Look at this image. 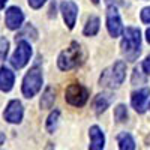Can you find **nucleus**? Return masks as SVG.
Here are the masks:
<instances>
[{
    "label": "nucleus",
    "instance_id": "nucleus-1",
    "mask_svg": "<svg viewBox=\"0 0 150 150\" xmlns=\"http://www.w3.org/2000/svg\"><path fill=\"white\" fill-rule=\"evenodd\" d=\"M140 45H141V33L135 27H128L123 30L122 39V51L129 60H135L140 56Z\"/></svg>",
    "mask_w": 150,
    "mask_h": 150
},
{
    "label": "nucleus",
    "instance_id": "nucleus-2",
    "mask_svg": "<svg viewBox=\"0 0 150 150\" xmlns=\"http://www.w3.org/2000/svg\"><path fill=\"white\" fill-rule=\"evenodd\" d=\"M125 77H126V65H125V62L119 60L110 69H105L102 72L101 86L104 84V86L112 87V89H117L125 81Z\"/></svg>",
    "mask_w": 150,
    "mask_h": 150
},
{
    "label": "nucleus",
    "instance_id": "nucleus-3",
    "mask_svg": "<svg viewBox=\"0 0 150 150\" xmlns=\"http://www.w3.org/2000/svg\"><path fill=\"white\" fill-rule=\"evenodd\" d=\"M83 56H81V47L77 42H72L66 50L60 53L57 59V65L62 71H69L75 66H78L81 63Z\"/></svg>",
    "mask_w": 150,
    "mask_h": 150
},
{
    "label": "nucleus",
    "instance_id": "nucleus-4",
    "mask_svg": "<svg viewBox=\"0 0 150 150\" xmlns=\"http://www.w3.org/2000/svg\"><path fill=\"white\" fill-rule=\"evenodd\" d=\"M42 87V74L39 68H32L23 80V95L26 98H33Z\"/></svg>",
    "mask_w": 150,
    "mask_h": 150
},
{
    "label": "nucleus",
    "instance_id": "nucleus-5",
    "mask_svg": "<svg viewBox=\"0 0 150 150\" xmlns=\"http://www.w3.org/2000/svg\"><path fill=\"white\" fill-rule=\"evenodd\" d=\"M65 99L68 104L74 107H83L87 102V99H89V90L84 86L77 84V83L69 84L65 92Z\"/></svg>",
    "mask_w": 150,
    "mask_h": 150
},
{
    "label": "nucleus",
    "instance_id": "nucleus-6",
    "mask_svg": "<svg viewBox=\"0 0 150 150\" xmlns=\"http://www.w3.org/2000/svg\"><path fill=\"white\" fill-rule=\"evenodd\" d=\"M30 56H32L30 44L27 41H20L15 53L12 54V57H11V63H12V66H14L15 69H21V68H24L29 63Z\"/></svg>",
    "mask_w": 150,
    "mask_h": 150
},
{
    "label": "nucleus",
    "instance_id": "nucleus-7",
    "mask_svg": "<svg viewBox=\"0 0 150 150\" xmlns=\"http://www.w3.org/2000/svg\"><path fill=\"white\" fill-rule=\"evenodd\" d=\"M107 29L112 38H117L123 33V26H122L119 11L114 6H110L107 9Z\"/></svg>",
    "mask_w": 150,
    "mask_h": 150
},
{
    "label": "nucleus",
    "instance_id": "nucleus-8",
    "mask_svg": "<svg viewBox=\"0 0 150 150\" xmlns=\"http://www.w3.org/2000/svg\"><path fill=\"white\" fill-rule=\"evenodd\" d=\"M23 114H24V110H23V104L17 99L11 101L3 112L5 120L9 123H20L23 120Z\"/></svg>",
    "mask_w": 150,
    "mask_h": 150
},
{
    "label": "nucleus",
    "instance_id": "nucleus-9",
    "mask_svg": "<svg viewBox=\"0 0 150 150\" xmlns=\"http://www.w3.org/2000/svg\"><path fill=\"white\" fill-rule=\"evenodd\" d=\"M24 21V14H23V11L17 6H12L6 11V15H5V23H6V26L8 29L11 30H17L21 27V24Z\"/></svg>",
    "mask_w": 150,
    "mask_h": 150
},
{
    "label": "nucleus",
    "instance_id": "nucleus-10",
    "mask_svg": "<svg viewBox=\"0 0 150 150\" xmlns=\"http://www.w3.org/2000/svg\"><path fill=\"white\" fill-rule=\"evenodd\" d=\"M62 14H63V20L66 23L68 29H74L75 21H77V15H78V6L74 2H63L62 3Z\"/></svg>",
    "mask_w": 150,
    "mask_h": 150
},
{
    "label": "nucleus",
    "instance_id": "nucleus-11",
    "mask_svg": "<svg viewBox=\"0 0 150 150\" xmlns=\"http://www.w3.org/2000/svg\"><path fill=\"white\" fill-rule=\"evenodd\" d=\"M149 95H150V90L149 89H140L132 93L131 96V104L134 107V110L137 112H144L146 111V102L149 99Z\"/></svg>",
    "mask_w": 150,
    "mask_h": 150
},
{
    "label": "nucleus",
    "instance_id": "nucleus-12",
    "mask_svg": "<svg viewBox=\"0 0 150 150\" xmlns=\"http://www.w3.org/2000/svg\"><path fill=\"white\" fill-rule=\"evenodd\" d=\"M89 137H90L89 150H104L105 135L101 131V128H99V126H92L90 131H89Z\"/></svg>",
    "mask_w": 150,
    "mask_h": 150
},
{
    "label": "nucleus",
    "instance_id": "nucleus-13",
    "mask_svg": "<svg viewBox=\"0 0 150 150\" xmlns=\"http://www.w3.org/2000/svg\"><path fill=\"white\" fill-rule=\"evenodd\" d=\"M14 72L8 68H0V90L2 92H9L14 87Z\"/></svg>",
    "mask_w": 150,
    "mask_h": 150
},
{
    "label": "nucleus",
    "instance_id": "nucleus-14",
    "mask_svg": "<svg viewBox=\"0 0 150 150\" xmlns=\"http://www.w3.org/2000/svg\"><path fill=\"white\" fill-rule=\"evenodd\" d=\"M54 99H56V92L53 90V87H47L41 98V108H51L54 104Z\"/></svg>",
    "mask_w": 150,
    "mask_h": 150
},
{
    "label": "nucleus",
    "instance_id": "nucleus-15",
    "mask_svg": "<svg viewBox=\"0 0 150 150\" xmlns=\"http://www.w3.org/2000/svg\"><path fill=\"white\" fill-rule=\"evenodd\" d=\"M119 150H135V141L129 134L119 135Z\"/></svg>",
    "mask_w": 150,
    "mask_h": 150
},
{
    "label": "nucleus",
    "instance_id": "nucleus-16",
    "mask_svg": "<svg viewBox=\"0 0 150 150\" xmlns=\"http://www.w3.org/2000/svg\"><path fill=\"white\" fill-rule=\"evenodd\" d=\"M98 32H99V18L98 17H90L86 23L84 35L86 36H95Z\"/></svg>",
    "mask_w": 150,
    "mask_h": 150
},
{
    "label": "nucleus",
    "instance_id": "nucleus-17",
    "mask_svg": "<svg viewBox=\"0 0 150 150\" xmlns=\"http://www.w3.org/2000/svg\"><path fill=\"white\" fill-rule=\"evenodd\" d=\"M108 98H105V95H98L95 98V102H93V107H95V111L98 112V114H101V112H104L107 108H108Z\"/></svg>",
    "mask_w": 150,
    "mask_h": 150
},
{
    "label": "nucleus",
    "instance_id": "nucleus-18",
    "mask_svg": "<svg viewBox=\"0 0 150 150\" xmlns=\"http://www.w3.org/2000/svg\"><path fill=\"white\" fill-rule=\"evenodd\" d=\"M59 117H60V111H57V110H54L51 114L48 116V119H47V131L50 134H53L56 131L57 123H59Z\"/></svg>",
    "mask_w": 150,
    "mask_h": 150
},
{
    "label": "nucleus",
    "instance_id": "nucleus-19",
    "mask_svg": "<svg viewBox=\"0 0 150 150\" xmlns=\"http://www.w3.org/2000/svg\"><path fill=\"white\" fill-rule=\"evenodd\" d=\"M114 119L119 123L126 122V119H128V110H126V107H125L123 104H120V105H117L114 108Z\"/></svg>",
    "mask_w": 150,
    "mask_h": 150
},
{
    "label": "nucleus",
    "instance_id": "nucleus-20",
    "mask_svg": "<svg viewBox=\"0 0 150 150\" xmlns=\"http://www.w3.org/2000/svg\"><path fill=\"white\" fill-rule=\"evenodd\" d=\"M8 51H9V42L6 41V38H0V60L6 59Z\"/></svg>",
    "mask_w": 150,
    "mask_h": 150
},
{
    "label": "nucleus",
    "instance_id": "nucleus-21",
    "mask_svg": "<svg viewBox=\"0 0 150 150\" xmlns=\"http://www.w3.org/2000/svg\"><path fill=\"white\" fill-rule=\"evenodd\" d=\"M141 21L143 23H150V6H147L141 11Z\"/></svg>",
    "mask_w": 150,
    "mask_h": 150
},
{
    "label": "nucleus",
    "instance_id": "nucleus-22",
    "mask_svg": "<svg viewBox=\"0 0 150 150\" xmlns=\"http://www.w3.org/2000/svg\"><path fill=\"white\" fill-rule=\"evenodd\" d=\"M45 2H47V0H29V5H30L33 9H39Z\"/></svg>",
    "mask_w": 150,
    "mask_h": 150
},
{
    "label": "nucleus",
    "instance_id": "nucleus-23",
    "mask_svg": "<svg viewBox=\"0 0 150 150\" xmlns=\"http://www.w3.org/2000/svg\"><path fill=\"white\" fill-rule=\"evenodd\" d=\"M143 69H144V72L147 75H150V56L146 57V60L143 62Z\"/></svg>",
    "mask_w": 150,
    "mask_h": 150
},
{
    "label": "nucleus",
    "instance_id": "nucleus-24",
    "mask_svg": "<svg viewBox=\"0 0 150 150\" xmlns=\"http://www.w3.org/2000/svg\"><path fill=\"white\" fill-rule=\"evenodd\" d=\"M6 2H8V0H0V9H3V8H5Z\"/></svg>",
    "mask_w": 150,
    "mask_h": 150
},
{
    "label": "nucleus",
    "instance_id": "nucleus-25",
    "mask_svg": "<svg viewBox=\"0 0 150 150\" xmlns=\"http://www.w3.org/2000/svg\"><path fill=\"white\" fill-rule=\"evenodd\" d=\"M146 38H147V42H150V29H147V32H146Z\"/></svg>",
    "mask_w": 150,
    "mask_h": 150
},
{
    "label": "nucleus",
    "instance_id": "nucleus-26",
    "mask_svg": "<svg viewBox=\"0 0 150 150\" xmlns=\"http://www.w3.org/2000/svg\"><path fill=\"white\" fill-rule=\"evenodd\" d=\"M3 143H5V135L0 132V144H3Z\"/></svg>",
    "mask_w": 150,
    "mask_h": 150
},
{
    "label": "nucleus",
    "instance_id": "nucleus-27",
    "mask_svg": "<svg viewBox=\"0 0 150 150\" xmlns=\"http://www.w3.org/2000/svg\"><path fill=\"white\" fill-rule=\"evenodd\" d=\"M92 2H93V5H98V3H99V0H92Z\"/></svg>",
    "mask_w": 150,
    "mask_h": 150
},
{
    "label": "nucleus",
    "instance_id": "nucleus-28",
    "mask_svg": "<svg viewBox=\"0 0 150 150\" xmlns=\"http://www.w3.org/2000/svg\"><path fill=\"white\" fill-rule=\"evenodd\" d=\"M149 108H150V107H149Z\"/></svg>",
    "mask_w": 150,
    "mask_h": 150
}]
</instances>
